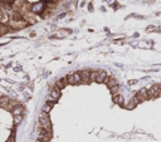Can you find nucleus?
<instances>
[{"label": "nucleus", "instance_id": "obj_16", "mask_svg": "<svg viewBox=\"0 0 161 142\" xmlns=\"http://www.w3.org/2000/svg\"><path fill=\"white\" fill-rule=\"evenodd\" d=\"M7 142H15V136H14V133L11 135V137H9V140Z\"/></svg>", "mask_w": 161, "mask_h": 142}, {"label": "nucleus", "instance_id": "obj_21", "mask_svg": "<svg viewBox=\"0 0 161 142\" xmlns=\"http://www.w3.org/2000/svg\"><path fill=\"white\" fill-rule=\"evenodd\" d=\"M52 1H57V0H52Z\"/></svg>", "mask_w": 161, "mask_h": 142}, {"label": "nucleus", "instance_id": "obj_7", "mask_svg": "<svg viewBox=\"0 0 161 142\" xmlns=\"http://www.w3.org/2000/svg\"><path fill=\"white\" fill-rule=\"evenodd\" d=\"M11 113H13V116H22L23 113V107L20 104H17L15 107L11 110Z\"/></svg>", "mask_w": 161, "mask_h": 142}, {"label": "nucleus", "instance_id": "obj_1", "mask_svg": "<svg viewBox=\"0 0 161 142\" xmlns=\"http://www.w3.org/2000/svg\"><path fill=\"white\" fill-rule=\"evenodd\" d=\"M39 125H40L42 128L47 129V131L52 132V123H50V118H49V114L47 112H43L42 111L40 114H39Z\"/></svg>", "mask_w": 161, "mask_h": 142}, {"label": "nucleus", "instance_id": "obj_11", "mask_svg": "<svg viewBox=\"0 0 161 142\" xmlns=\"http://www.w3.org/2000/svg\"><path fill=\"white\" fill-rule=\"evenodd\" d=\"M113 102L117 104H123V97L121 94H116L113 96Z\"/></svg>", "mask_w": 161, "mask_h": 142}, {"label": "nucleus", "instance_id": "obj_18", "mask_svg": "<svg viewBox=\"0 0 161 142\" xmlns=\"http://www.w3.org/2000/svg\"><path fill=\"white\" fill-rule=\"evenodd\" d=\"M135 83H137V81H130V84H135Z\"/></svg>", "mask_w": 161, "mask_h": 142}, {"label": "nucleus", "instance_id": "obj_3", "mask_svg": "<svg viewBox=\"0 0 161 142\" xmlns=\"http://www.w3.org/2000/svg\"><path fill=\"white\" fill-rule=\"evenodd\" d=\"M159 96H161L160 93V86H152L150 89H148V98H156L159 97Z\"/></svg>", "mask_w": 161, "mask_h": 142}, {"label": "nucleus", "instance_id": "obj_2", "mask_svg": "<svg viewBox=\"0 0 161 142\" xmlns=\"http://www.w3.org/2000/svg\"><path fill=\"white\" fill-rule=\"evenodd\" d=\"M91 79L95 81L97 83H102L107 79V73L103 71H97V72H92L91 73Z\"/></svg>", "mask_w": 161, "mask_h": 142}, {"label": "nucleus", "instance_id": "obj_6", "mask_svg": "<svg viewBox=\"0 0 161 142\" xmlns=\"http://www.w3.org/2000/svg\"><path fill=\"white\" fill-rule=\"evenodd\" d=\"M49 96L54 99V101L57 102V101H58V98L60 97V89H58L57 87H54V88L50 90V94H49Z\"/></svg>", "mask_w": 161, "mask_h": 142}, {"label": "nucleus", "instance_id": "obj_14", "mask_svg": "<svg viewBox=\"0 0 161 142\" xmlns=\"http://www.w3.org/2000/svg\"><path fill=\"white\" fill-rule=\"evenodd\" d=\"M7 30H8V28L4 25V24H0V35H3L5 32H7Z\"/></svg>", "mask_w": 161, "mask_h": 142}, {"label": "nucleus", "instance_id": "obj_10", "mask_svg": "<svg viewBox=\"0 0 161 142\" xmlns=\"http://www.w3.org/2000/svg\"><path fill=\"white\" fill-rule=\"evenodd\" d=\"M73 74V84H78L82 82V77H81V73L76 72V73H72Z\"/></svg>", "mask_w": 161, "mask_h": 142}, {"label": "nucleus", "instance_id": "obj_20", "mask_svg": "<svg viewBox=\"0 0 161 142\" xmlns=\"http://www.w3.org/2000/svg\"><path fill=\"white\" fill-rule=\"evenodd\" d=\"M160 93H161V84H160Z\"/></svg>", "mask_w": 161, "mask_h": 142}, {"label": "nucleus", "instance_id": "obj_17", "mask_svg": "<svg viewBox=\"0 0 161 142\" xmlns=\"http://www.w3.org/2000/svg\"><path fill=\"white\" fill-rule=\"evenodd\" d=\"M3 17H4V13H3V10H1V9H0V22H1V20H3Z\"/></svg>", "mask_w": 161, "mask_h": 142}, {"label": "nucleus", "instance_id": "obj_15", "mask_svg": "<svg viewBox=\"0 0 161 142\" xmlns=\"http://www.w3.org/2000/svg\"><path fill=\"white\" fill-rule=\"evenodd\" d=\"M110 89H111V93H112V94L116 96L117 92H118V84H117V86H115V87H112V88H110Z\"/></svg>", "mask_w": 161, "mask_h": 142}, {"label": "nucleus", "instance_id": "obj_8", "mask_svg": "<svg viewBox=\"0 0 161 142\" xmlns=\"http://www.w3.org/2000/svg\"><path fill=\"white\" fill-rule=\"evenodd\" d=\"M68 84V81H67V78H62V79H58L57 81V88L58 89H63L64 87Z\"/></svg>", "mask_w": 161, "mask_h": 142}, {"label": "nucleus", "instance_id": "obj_4", "mask_svg": "<svg viewBox=\"0 0 161 142\" xmlns=\"http://www.w3.org/2000/svg\"><path fill=\"white\" fill-rule=\"evenodd\" d=\"M43 9H44V3H35L34 5H32V7H30V10H32V13H34V14L42 13V11H43Z\"/></svg>", "mask_w": 161, "mask_h": 142}, {"label": "nucleus", "instance_id": "obj_19", "mask_svg": "<svg viewBox=\"0 0 161 142\" xmlns=\"http://www.w3.org/2000/svg\"><path fill=\"white\" fill-rule=\"evenodd\" d=\"M35 142H44V141H42V140H39V138H38V140L35 141Z\"/></svg>", "mask_w": 161, "mask_h": 142}, {"label": "nucleus", "instance_id": "obj_9", "mask_svg": "<svg viewBox=\"0 0 161 142\" xmlns=\"http://www.w3.org/2000/svg\"><path fill=\"white\" fill-rule=\"evenodd\" d=\"M105 83L108 86V88H112V87L117 86V81L115 79V78H112V77H107V79L105 81Z\"/></svg>", "mask_w": 161, "mask_h": 142}, {"label": "nucleus", "instance_id": "obj_12", "mask_svg": "<svg viewBox=\"0 0 161 142\" xmlns=\"http://www.w3.org/2000/svg\"><path fill=\"white\" fill-rule=\"evenodd\" d=\"M52 107H53V103H49V102H47V103H45V104L43 106L42 111H43V112L49 113V112H50V110H52Z\"/></svg>", "mask_w": 161, "mask_h": 142}, {"label": "nucleus", "instance_id": "obj_13", "mask_svg": "<svg viewBox=\"0 0 161 142\" xmlns=\"http://www.w3.org/2000/svg\"><path fill=\"white\" fill-rule=\"evenodd\" d=\"M22 120H23L22 116H14V125H19L22 122Z\"/></svg>", "mask_w": 161, "mask_h": 142}, {"label": "nucleus", "instance_id": "obj_5", "mask_svg": "<svg viewBox=\"0 0 161 142\" xmlns=\"http://www.w3.org/2000/svg\"><path fill=\"white\" fill-rule=\"evenodd\" d=\"M80 73H81V77H82V82L87 83V82H89V81H91V72L89 71L84 69V71L80 72Z\"/></svg>", "mask_w": 161, "mask_h": 142}]
</instances>
